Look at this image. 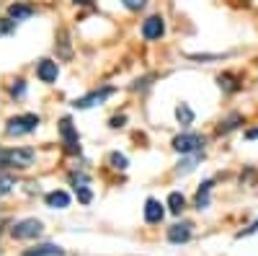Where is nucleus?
<instances>
[{
  "mask_svg": "<svg viewBox=\"0 0 258 256\" xmlns=\"http://www.w3.org/2000/svg\"><path fill=\"white\" fill-rule=\"evenodd\" d=\"M24 93H26V83L21 80V78H18V80H13V85H11V96H13V98H21Z\"/></svg>",
  "mask_w": 258,
  "mask_h": 256,
  "instance_id": "20",
  "label": "nucleus"
},
{
  "mask_svg": "<svg viewBox=\"0 0 258 256\" xmlns=\"http://www.w3.org/2000/svg\"><path fill=\"white\" fill-rule=\"evenodd\" d=\"M168 210L173 212V215H181V212L186 210V197L181 194V191H173V194L168 197Z\"/></svg>",
  "mask_w": 258,
  "mask_h": 256,
  "instance_id": "17",
  "label": "nucleus"
},
{
  "mask_svg": "<svg viewBox=\"0 0 258 256\" xmlns=\"http://www.w3.org/2000/svg\"><path fill=\"white\" fill-rule=\"evenodd\" d=\"M225 55H191V60H222Z\"/></svg>",
  "mask_w": 258,
  "mask_h": 256,
  "instance_id": "23",
  "label": "nucleus"
},
{
  "mask_svg": "<svg viewBox=\"0 0 258 256\" xmlns=\"http://www.w3.org/2000/svg\"><path fill=\"white\" fill-rule=\"evenodd\" d=\"M11 189H13V179L11 176H3V194H8Z\"/></svg>",
  "mask_w": 258,
  "mask_h": 256,
  "instance_id": "24",
  "label": "nucleus"
},
{
  "mask_svg": "<svg viewBox=\"0 0 258 256\" xmlns=\"http://www.w3.org/2000/svg\"><path fill=\"white\" fill-rule=\"evenodd\" d=\"M217 83H220V88H222L225 93H238V91L243 88L240 78L235 75V73H222V75L217 78Z\"/></svg>",
  "mask_w": 258,
  "mask_h": 256,
  "instance_id": "11",
  "label": "nucleus"
},
{
  "mask_svg": "<svg viewBox=\"0 0 258 256\" xmlns=\"http://www.w3.org/2000/svg\"><path fill=\"white\" fill-rule=\"evenodd\" d=\"M39 127V117L36 114H18V117H11L8 119V127H6V132L8 135H29L34 132Z\"/></svg>",
  "mask_w": 258,
  "mask_h": 256,
  "instance_id": "3",
  "label": "nucleus"
},
{
  "mask_svg": "<svg viewBox=\"0 0 258 256\" xmlns=\"http://www.w3.org/2000/svg\"><path fill=\"white\" fill-rule=\"evenodd\" d=\"M258 137V127H250V130H245V140H255Z\"/></svg>",
  "mask_w": 258,
  "mask_h": 256,
  "instance_id": "25",
  "label": "nucleus"
},
{
  "mask_svg": "<svg viewBox=\"0 0 258 256\" xmlns=\"http://www.w3.org/2000/svg\"><path fill=\"white\" fill-rule=\"evenodd\" d=\"M204 158V153H194L191 158H186V161H181L178 163V168H176V174H188V171H194L197 168V163Z\"/></svg>",
  "mask_w": 258,
  "mask_h": 256,
  "instance_id": "19",
  "label": "nucleus"
},
{
  "mask_svg": "<svg viewBox=\"0 0 258 256\" xmlns=\"http://www.w3.org/2000/svg\"><path fill=\"white\" fill-rule=\"evenodd\" d=\"M114 93V88H101V91H93V93H88V96H83V98H75V109H91V106H96V104H101L106 96H111Z\"/></svg>",
  "mask_w": 258,
  "mask_h": 256,
  "instance_id": "7",
  "label": "nucleus"
},
{
  "mask_svg": "<svg viewBox=\"0 0 258 256\" xmlns=\"http://www.w3.org/2000/svg\"><path fill=\"white\" fill-rule=\"evenodd\" d=\"M165 218V210H163V204L158 202V199H153V197H150L147 202H145V220L147 223H160Z\"/></svg>",
  "mask_w": 258,
  "mask_h": 256,
  "instance_id": "10",
  "label": "nucleus"
},
{
  "mask_svg": "<svg viewBox=\"0 0 258 256\" xmlns=\"http://www.w3.org/2000/svg\"><path fill=\"white\" fill-rule=\"evenodd\" d=\"M240 124H243V114L232 112L227 119H222V122H220V127H217V135H227V132H232V130H238Z\"/></svg>",
  "mask_w": 258,
  "mask_h": 256,
  "instance_id": "15",
  "label": "nucleus"
},
{
  "mask_svg": "<svg viewBox=\"0 0 258 256\" xmlns=\"http://www.w3.org/2000/svg\"><path fill=\"white\" fill-rule=\"evenodd\" d=\"M121 3H124L129 11H140V8L147 6V0H121Z\"/></svg>",
  "mask_w": 258,
  "mask_h": 256,
  "instance_id": "22",
  "label": "nucleus"
},
{
  "mask_svg": "<svg viewBox=\"0 0 258 256\" xmlns=\"http://www.w3.org/2000/svg\"><path fill=\"white\" fill-rule=\"evenodd\" d=\"M75 3H78V6H91L93 0H75Z\"/></svg>",
  "mask_w": 258,
  "mask_h": 256,
  "instance_id": "28",
  "label": "nucleus"
},
{
  "mask_svg": "<svg viewBox=\"0 0 258 256\" xmlns=\"http://www.w3.org/2000/svg\"><path fill=\"white\" fill-rule=\"evenodd\" d=\"M163 34H165V21H163V16H150V18L142 21V36H145L147 41H155V39H160Z\"/></svg>",
  "mask_w": 258,
  "mask_h": 256,
  "instance_id": "6",
  "label": "nucleus"
},
{
  "mask_svg": "<svg viewBox=\"0 0 258 256\" xmlns=\"http://www.w3.org/2000/svg\"><path fill=\"white\" fill-rule=\"evenodd\" d=\"M68 204H70V194H68V191L57 189V191H49V194H47V207H52V210H64Z\"/></svg>",
  "mask_w": 258,
  "mask_h": 256,
  "instance_id": "13",
  "label": "nucleus"
},
{
  "mask_svg": "<svg viewBox=\"0 0 258 256\" xmlns=\"http://www.w3.org/2000/svg\"><path fill=\"white\" fill-rule=\"evenodd\" d=\"M173 150H178V153H204V137L202 135H197V132H181V135H176L173 137Z\"/></svg>",
  "mask_w": 258,
  "mask_h": 256,
  "instance_id": "2",
  "label": "nucleus"
},
{
  "mask_svg": "<svg viewBox=\"0 0 258 256\" xmlns=\"http://www.w3.org/2000/svg\"><path fill=\"white\" fill-rule=\"evenodd\" d=\"M41 230H44V228H41V223L34 220V218H29V220H18L11 228V236L13 238H39Z\"/></svg>",
  "mask_w": 258,
  "mask_h": 256,
  "instance_id": "5",
  "label": "nucleus"
},
{
  "mask_svg": "<svg viewBox=\"0 0 258 256\" xmlns=\"http://www.w3.org/2000/svg\"><path fill=\"white\" fill-rule=\"evenodd\" d=\"M191 223H176V225H170L168 230V241L170 243H186L191 238Z\"/></svg>",
  "mask_w": 258,
  "mask_h": 256,
  "instance_id": "9",
  "label": "nucleus"
},
{
  "mask_svg": "<svg viewBox=\"0 0 258 256\" xmlns=\"http://www.w3.org/2000/svg\"><path fill=\"white\" fill-rule=\"evenodd\" d=\"M109 163H111L114 168H119V171L126 168V158H124L121 153H111V156H109Z\"/></svg>",
  "mask_w": 258,
  "mask_h": 256,
  "instance_id": "21",
  "label": "nucleus"
},
{
  "mask_svg": "<svg viewBox=\"0 0 258 256\" xmlns=\"http://www.w3.org/2000/svg\"><path fill=\"white\" fill-rule=\"evenodd\" d=\"M24 256H64V248H59L54 243H41V246H34V248L24 251Z\"/></svg>",
  "mask_w": 258,
  "mask_h": 256,
  "instance_id": "12",
  "label": "nucleus"
},
{
  "mask_svg": "<svg viewBox=\"0 0 258 256\" xmlns=\"http://www.w3.org/2000/svg\"><path fill=\"white\" fill-rule=\"evenodd\" d=\"M36 158L34 147H6L3 150V166L6 168H29Z\"/></svg>",
  "mask_w": 258,
  "mask_h": 256,
  "instance_id": "1",
  "label": "nucleus"
},
{
  "mask_svg": "<svg viewBox=\"0 0 258 256\" xmlns=\"http://www.w3.org/2000/svg\"><path fill=\"white\" fill-rule=\"evenodd\" d=\"M176 119L181 122V127H191L194 124V109L188 104H178L176 106Z\"/></svg>",
  "mask_w": 258,
  "mask_h": 256,
  "instance_id": "16",
  "label": "nucleus"
},
{
  "mask_svg": "<svg viewBox=\"0 0 258 256\" xmlns=\"http://www.w3.org/2000/svg\"><path fill=\"white\" fill-rule=\"evenodd\" d=\"M209 194H212V181H204L197 191V207L199 210H207L209 207Z\"/></svg>",
  "mask_w": 258,
  "mask_h": 256,
  "instance_id": "18",
  "label": "nucleus"
},
{
  "mask_svg": "<svg viewBox=\"0 0 258 256\" xmlns=\"http://www.w3.org/2000/svg\"><path fill=\"white\" fill-rule=\"evenodd\" d=\"M59 137H62L64 150H68V153H80V140H78V132H75L70 117L59 119Z\"/></svg>",
  "mask_w": 258,
  "mask_h": 256,
  "instance_id": "4",
  "label": "nucleus"
},
{
  "mask_svg": "<svg viewBox=\"0 0 258 256\" xmlns=\"http://www.w3.org/2000/svg\"><path fill=\"white\" fill-rule=\"evenodd\" d=\"M57 62H52V60H39V65H36V75H39V80L41 83H54L57 80Z\"/></svg>",
  "mask_w": 258,
  "mask_h": 256,
  "instance_id": "8",
  "label": "nucleus"
},
{
  "mask_svg": "<svg viewBox=\"0 0 258 256\" xmlns=\"http://www.w3.org/2000/svg\"><path fill=\"white\" fill-rule=\"evenodd\" d=\"M13 31V26H11V18H6L3 21V34H11Z\"/></svg>",
  "mask_w": 258,
  "mask_h": 256,
  "instance_id": "27",
  "label": "nucleus"
},
{
  "mask_svg": "<svg viewBox=\"0 0 258 256\" xmlns=\"http://www.w3.org/2000/svg\"><path fill=\"white\" fill-rule=\"evenodd\" d=\"M36 11L31 8V6H24V3H13L11 8H8V18L11 21H26V18H31Z\"/></svg>",
  "mask_w": 258,
  "mask_h": 256,
  "instance_id": "14",
  "label": "nucleus"
},
{
  "mask_svg": "<svg viewBox=\"0 0 258 256\" xmlns=\"http://www.w3.org/2000/svg\"><path fill=\"white\" fill-rule=\"evenodd\" d=\"M124 122H126V117H124V114H121V117H114V119H111V127L116 130V127H121Z\"/></svg>",
  "mask_w": 258,
  "mask_h": 256,
  "instance_id": "26",
  "label": "nucleus"
}]
</instances>
